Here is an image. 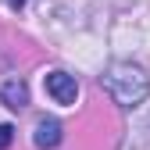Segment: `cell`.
I'll return each instance as SVG.
<instances>
[{
	"label": "cell",
	"mask_w": 150,
	"mask_h": 150,
	"mask_svg": "<svg viewBox=\"0 0 150 150\" xmlns=\"http://www.w3.org/2000/svg\"><path fill=\"white\" fill-rule=\"evenodd\" d=\"M100 82L107 89V97L115 100L118 107H125V111L139 107L146 100V93H150V75L139 64H132V61H115L100 75Z\"/></svg>",
	"instance_id": "obj_1"
},
{
	"label": "cell",
	"mask_w": 150,
	"mask_h": 150,
	"mask_svg": "<svg viewBox=\"0 0 150 150\" xmlns=\"http://www.w3.org/2000/svg\"><path fill=\"white\" fill-rule=\"evenodd\" d=\"M47 93H50L54 104L71 107L79 100V82H75V75H68V71H47Z\"/></svg>",
	"instance_id": "obj_2"
},
{
	"label": "cell",
	"mask_w": 150,
	"mask_h": 150,
	"mask_svg": "<svg viewBox=\"0 0 150 150\" xmlns=\"http://www.w3.org/2000/svg\"><path fill=\"white\" fill-rule=\"evenodd\" d=\"M0 100H4V107H11V111H22L29 104V86L22 79H7L4 86H0Z\"/></svg>",
	"instance_id": "obj_3"
},
{
	"label": "cell",
	"mask_w": 150,
	"mask_h": 150,
	"mask_svg": "<svg viewBox=\"0 0 150 150\" xmlns=\"http://www.w3.org/2000/svg\"><path fill=\"white\" fill-rule=\"evenodd\" d=\"M61 122L57 118H43L40 125H36V132H32V143L40 146V150H50V146H57L61 143Z\"/></svg>",
	"instance_id": "obj_4"
},
{
	"label": "cell",
	"mask_w": 150,
	"mask_h": 150,
	"mask_svg": "<svg viewBox=\"0 0 150 150\" xmlns=\"http://www.w3.org/2000/svg\"><path fill=\"white\" fill-rule=\"evenodd\" d=\"M11 139H14V129H11V125H0V150H7Z\"/></svg>",
	"instance_id": "obj_5"
},
{
	"label": "cell",
	"mask_w": 150,
	"mask_h": 150,
	"mask_svg": "<svg viewBox=\"0 0 150 150\" xmlns=\"http://www.w3.org/2000/svg\"><path fill=\"white\" fill-rule=\"evenodd\" d=\"M4 4H7V7H14V11H18V7H25V4H29V0H4Z\"/></svg>",
	"instance_id": "obj_6"
}]
</instances>
